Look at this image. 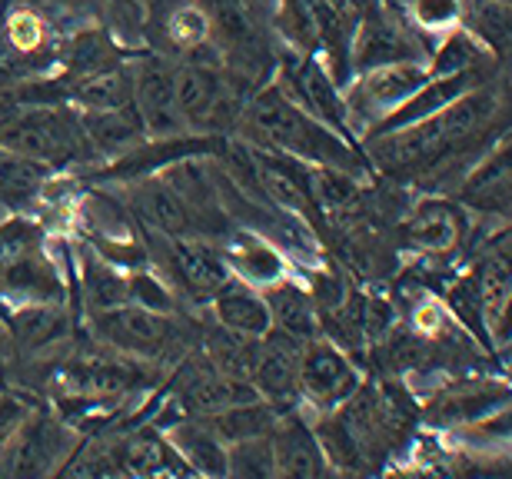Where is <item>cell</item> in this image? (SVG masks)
Segmentation results:
<instances>
[{
	"label": "cell",
	"instance_id": "6da1fadb",
	"mask_svg": "<svg viewBox=\"0 0 512 479\" xmlns=\"http://www.w3.org/2000/svg\"><path fill=\"white\" fill-rule=\"evenodd\" d=\"M499 114V100L489 87H473L453 104L436 110L433 117H423L416 124L399 130L376 134L370 144V157L380 163L386 173L406 177L419 173L426 177L433 167L456 170L459 157L486 154L489 150V124Z\"/></svg>",
	"mask_w": 512,
	"mask_h": 479
},
{
	"label": "cell",
	"instance_id": "7a4b0ae2",
	"mask_svg": "<svg viewBox=\"0 0 512 479\" xmlns=\"http://www.w3.org/2000/svg\"><path fill=\"white\" fill-rule=\"evenodd\" d=\"M240 124H243V134H247L250 144L256 147L280 150L286 157L316 163V167H340L350 173L363 170L360 154L353 150L350 140L330 130L313 114H306L296 100L283 94L280 84L260 90V94L243 107Z\"/></svg>",
	"mask_w": 512,
	"mask_h": 479
},
{
	"label": "cell",
	"instance_id": "3957f363",
	"mask_svg": "<svg viewBox=\"0 0 512 479\" xmlns=\"http://www.w3.org/2000/svg\"><path fill=\"white\" fill-rule=\"evenodd\" d=\"M0 147L44 167H64L94 157L97 150L80 124V114L64 104H10L0 107Z\"/></svg>",
	"mask_w": 512,
	"mask_h": 479
},
{
	"label": "cell",
	"instance_id": "277c9868",
	"mask_svg": "<svg viewBox=\"0 0 512 479\" xmlns=\"http://www.w3.org/2000/svg\"><path fill=\"white\" fill-rule=\"evenodd\" d=\"M173 94H177L183 127L200 130V134L227 130L247 107L237 94V84L213 60H197V64L173 70Z\"/></svg>",
	"mask_w": 512,
	"mask_h": 479
},
{
	"label": "cell",
	"instance_id": "5b68a950",
	"mask_svg": "<svg viewBox=\"0 0 512 479\" xmlns=\"http://www.w3.org/2000/svg\"><path fill=\"white\" fill-rule=\"evenodd\" d=\"M346 87V110H350V127H376L380 120L396 110L409 94H416L419 87L429 80V70L423 60H399V64H383L363 74H353Z\"/></svg>",
	"mask_w": 512,
	"mask_h": 479
},
{
	"label": "cell",
	"instance_id": "8992f818",
	"mask_svg": "<svg viewBox=\"0 0 512 479\" xmlns=\"http://www.w3.org/2000/svg\"><path fill=\"white\" fill-rule=\"evenodd\" d=\"M94 333L107 346L137 353V356H167L170 346H180V326L173 313H160L140 303H120V307L90 313Z\"/></svg>",
	"mask_w": 512,
	"mask_h": 479
},
{
	"label": "cell",
	"instance_id": "52a82bcc",
	"mask_svg": "<svg viewBox=\"0 0 512 479\" xmlns=\"http://www.w3.org/2000/svg\"><path fill=\"white\" fill-rule=\"evenodd\" d=\"M296 380H300V396L316 403L323 413H330L333 406H340L360 386V373L336 343L306 340Z\"/></svg>",
	"mask_w": 512,
	"mask_h": 479
},
{
	"label": "cell",
	"instance_id": "ba28073f",
	"mask_svg": "<svg viewBox=\"0 0 512 479\" xmlns=\"http://www.w3.org/2000/svg\"><path fill=\"white\" fill-rule=\"evenodd\" d=\"M74 450V433L44 416H27L24 426L14 433L7 450L0 453V470L7 476H47L60 470V460Z\"/></svg>",
	"mask_w": 512,
	"mask_h": 479
},
{
	"label": "cell",
	"instance_id": "9c48e42d",
	"mask_svg": "<svg viewBox=\"0 0 512 479\" xmlns=\"http://www.w3.org/2000/svg\"><path fill=\"white\" fill-rule=\"evenodd\" d=\"M283 80L286 84H280V90L286 97L296 100L306 114L323 120L340 137H350V110H346L340 87H336V80L326 70L320 54H303L300 64L283 70Z\"/></svg>",
	"mask_w": 512,
	"mask_h": 479
},
{
	"label": "cell",
	"instance_id": "30bf717a",
	"mask_svg": "<svg viewBox=\"0 0 512 479\" xmlns=\"http://www.w3.org/2000/svg\"><path fill=\"white\" fill-rule=\"evenodd\" d=\"M399 60H423L426 64V54H419L413 27H406V20L393 14H383L380 7L370 10L363 17L360 30H356V37L350 40V70L363 74V70L399 64Z\"/></svg>",
	"mask_w": 512,
	"mask_h": 479
},
{
	"label": "cell",
	"instance_id": "8fae6325",
	"mask_svg": "<svg viewBox=\"0 0 512 479\" xmlns=\"http://www.w3.org/2000/svg\"><path fill=\"white\" fill-rule=\"evenodd\" d=\"M300 353H303V340L276 330V326H270V330L260 336V350H256L250 383L256 386V393H260L266 403L276 406V410L300 400V380H296Z\"/></svg>",
	"mask_w": 512,
	"mask_h": 479
},
{
	"label": "cell",
	"instance_id": "7c38bea8",
	"mask_svg": "<svg viewBox=\"0 0 512 479\" xmlns=\"http://www.w3.org/2000/svg\"><path fill=\"white\" fill-rule=\"evenodd\" d=\"M167 260L170 270L193 297H217V293L233 283L230 263L220 247H213L203 237H167Z\"/></svg>",
	"mask_w": 512,
	"mask_h": 479
},
{
	"label": "cell",
	"instance_id": "4fadbf2b",
	"mask_svg": "<svg viewBox=\"0 0 512 479\" xmlns=\"http://www.w3.org/2000/svg\"><path fill=\"white\" fill-rule=\"evenodd\" d=\"M127 207L140 223H147L160 237H200L187 203L163 177H133V187L127 193Z\"/></svg>",
	"mask_w": 512,
	"mask_h": 479
},
{
	"label": "cell",
	"instance_id": "5bb4252c",
	"mask_svg": "<svg viewBox=\"0 0 512 479\" xmlns=\"http://www.w3.org/2000/svg\"><path fill=\"white\" fill-rule=\"evenodd\" d=\"M459 203L486 217H509V193H512V173H509V147L499 137L493 150H486L483 160H476L466 170V177L456 183Z\"/></svg>",
	"mask_w": 512,
	"mask_h": 479
},
{
	"label": "cell",
	"instance_id": "9a60e30c",
	"mask_svg": "<svg viewBox=\"0 0 512 479\" xmlns=\"http://www.w3.org/2000/svg\"><path fill=\"white\" fill-rule=\"evenodd\" d=\"M133 107H137L143 134L157 140L187 134L177 110V94H173V70L160 64H143L133 74Z\"/></svg>",
	"mask_w": 512,
	"mask_h": 479
},
{
	"label": "cell",
	"instance_id": "2e32d148",
	"mask_svg": "<svg viewBox=\"0 0 512 479\" xmlns=\"http://www.w3.org/2000/svg\"><path fill=\"white\" fill-rule=\"evenodd\" d=\"M60 380L77 400H117L140 386V370L114 356H80L67 363Z\"/></svg>",
	"mask_w": 512,
	"mask_h": 479
},
{
	"label": "cell",
	"instance_id": "e0dca14e",
	"mask_svg": "<svg viewBox=\"0 0 512 479\" xmlns=\"http://www.w3.org/2000/svg\"><path fill=\"white\" fill-rule=\"evenodd\" d=\"M253 400H263V396L256 393V386L250 380H237V376L213 370L207 363V356H203L197 370L183 376V383H180V403H183V410H190L193 416H213L220 410H230V406H237V403H253Z\"/></svg>",
	"mask_w": 512,
	"mask_h": 479
},
{
	"label": "cell",
	"instance_id": "ac0fdd59",
	"mask_svg": "<svg viewBox=\"0 0 512 479\" xmlns=\"http://www.w3.org/2000/svg\"><path fill=\"white\" fill-rule=\"evenodd\" d=\"M110 476H160V473H190V466L180 460V453L173 450L167 440H160L157 433L143 430L133 433L127 440L110 443L107 450Z\"/></svg>",
	"mask_w": 512,
	"mask_h": 479
},
{
	"label": "cell",
	"instance_id": "d6986e66",
	"mask_svg": "<svg viewBox=\"0 0 512 479\" xmlns=\"http://www.w3.org/2000/svg\"><path fill=\"white\" fill-rule=\"evenodd\" d=\"M483 84V74L479 70H469V74H449V77H429L416 94H409L403 104L380 120L373 127V137L376 134H386V130H399L406 124H416L423 117H433L436 110H443L446 104H453L456 97H463L466 90H473Z\"/></svg>",
	"mask_w": 512,
	"mask_h": 479
},
{
	"label": "cell",
	"instance_id": "ffe728a7",
	"mask_svg": "<svg viewBox=\"0 0 512 479\" xmlns=\"http://www.w3.org/2000/svg\"><path fill=\"white\" fill-rule=\"evenodd\" d=\"M273 446V473L276 476H323L330 470L320 450V440L303 420H276L270 430Z\"/></svg>",
	"mask_w": 512,
	"mask_h": 479
},
{
	"label": "cell",
	"instance_id": "44dd1931",
	"mask_svg": "<svg viewBox=\"0 0 512 479\" xmlns=\"http://www.w3.org/2000/svg\"><path fill=\"white\" fill-rule=\"evenodd\" d=\"M509 403V390L506 383H486V386H459V390L436 396L433 403L426 406L429 423L436 426H469L479 423L486 416L503 413Z\"/></svg>",
	"mask_w": 512,
	"mask_h": 479
},
{
	"label": "cell",
	"instance_id": "7402d4cb",
	"mask_svg": "<svg viewBox=\"0 0 512 479\" xmlns=\"http://www.w3.org/2000/svg\"><path fill=\"white\" fill-rule=\"evenodd\" d=\"M463 213L446 200H426L403 220V237L426 253H449L463 243Z\"/></svg>",
	"mask_w": 512,
	"mask_h": 479
},
{
	"label": "cell",
	"instance_id": "603a6c76",
	"mask_svg": "<svg viewBox=\"0 0 512 479\" xmlns=\"http://www.w3.org/2000/svg\"><path fill=\"white\" fill-rule=\"evenodd\" d=\"M266 310H270V320L276 330L296 336V340H316L323 333L320 326V310L310 297V290H303L300 283L293 280H276L266 287Z\"/></svg>",
	"mask_w": 512,
	"mask_h": 479
},
{
	"label": "cell",
	"instance_id": "cb8c5ba5",
	"mask_svg": "<svg viewBox=\"0 0 512 479\" xmlns=\"http://www.w3.org/2000/svg\"><path fill=\"white\" fill-rule=\"evenodd\" d=\"M223 257H227L233 277L250 280V283H256V287H270V283L286 277L283 253L276 250L266 237H256V233H247V230L233 233V237L227 240Z\"/></svg>",
	"mask_w": 512,
	"mask_h": 479
},
{
	"label": "cell",
	"instance_id": "d4e9b609",
	"mask_svg": "<svg viewBox=\"0 0 512 479\" xmlns=\"http://www.w3.org/2000/svg\"><path fill=\"white\" fill-rule=\"evenodd\" d=\"M7 326H10V340L30 353H37L64 340L70 330V317L60 303L37 300V303H20V307L10 313Z\"/></svg>",
	"mask_w": 512,
	"mask_h": 479
},
{
	"label": "cell",
	"instance_id": "484cf974",
	"mask_svg": "<svg viewBox=\"0 0 512 479\" xmlns=\"http://www.w3.org/2000/svg\"><path fill=\"white\" fill-rule=\"evenodd\" d=\"M80 124H84L90 147L100 150V154H127L143 140V124L133 104L110 110H84Z\"/></svg>",
	"mask_w": 512,
	"mask_h": 479
},
{
	"label": "cell",
	"instance_id": "4316f807",
	"mask_svg": "<svg viewBox=\"0 0 512 479\" xmlns=\"http://www.w3.org/2000/svg\"><path fill=\"white\" fill-rule=\"evenodd\" d=\"M167 443L180 453V460L197 473L227 476V443L213 433V426L203 420L180 423L167 433Z\"/></svg>",
	"mask_w": 512,
	"mask_h": 479
},
{
	"label": "cell",
	"instance_id": "83f0119b",
	"mask_svg": "<svg viewBox=\"0 0 512 479\" xmlns=\"http://www.w3.org/2000/svg\"><path fill=\"white\" fill-rule=\"evenodd\" d=\"M213 317H217L220 326H227V330L256 336V340L273 326L266 300L260 293H253L250 287H240L237 280L227 283V287L213 297Z\"/></svg>",
	"mask_w": 512,
	"mask_h": 479
},
{
	"label": "cell",
	"instance_id": "f1b7e54d",
	"mask_svg": "<svg viewBox=\"0 0 512 479\" xmlns=\"http://www.w3.org/2000/svg\"><path fill=\"white\" fill-rule=\"evenodd\" d=\"M489 60H493V54H489L469 30L453 27L443 34L436 50L426 54V70H429V77L469 74V70H479V74H483V67H489Z\"/></svg>",
	"mask_w": 512,
	"mask_h": 479
},
{
	"label": "cell",
	"instance_id": "f546056e",
	"mask_svg": "<svg viewBox=\"0 0 512 479\" xmlns=\"http://www.w3.org/2000/svg\"><path fill=\"white\" fill-rule=\"evenodd\" d=\"M256 350H260V340H256V336L227 330V326H220V323L213 326L207 333V340H203V356H207V363L213 370L237 376V380H250Z\"/></svg>",
	"mask_w": 512,
	"mask_h": 479
},
{
	"label": "cell",
	"instance_id": "4dcf8cb0",
	"mask_svg": "<svg viewBox=\"0 0 512 479\" xmlns=\"http://www.w3.org/2000/svg\"><path fill=\"white\" fill-rule=\"evenodd\" d=\"M459 27L469 30L493 57H503L509 47V30H512L509 4L506 0H463Z\"/></svg>",
	"mask_w": 512,
	"mask_h": 479
},
{
	"label": "cell",
	"instance_id": "1f68e13d",
	"mask_svg": "<svg viewBox=\"0 0 512 479\" xmlns=\"http://www.w3.org/2000/svg\"><path fill=\"white\" fill-rule=\"evenodd\" d=\"M213 433L220 436L223 443H240V440H250V436H263L273 430V423L280 420V410L266 400H253V403H237L230 410H220L213 416H203Z\"/></svg>",
	"mask_w": 512,
	"mask_h": 479
},
{
	"label": "cell",
	"instance_id": "d6a6232c",
	"mask_svg": "<svg viewBox=\"0 0 512 479\" xmlns=\"http://www.w3.org/2000/svg\"><path fill=\"white\" fill-rule=\"evenodd\" d=\"M479 303H483V323L486 333H493L496 340H506V313H509V263L506 257H486V263L476 273Z\"/></svg>",
	"mask_w": 512,
	"mask_h": 479
},
{
	"label": "cell",
	"instance_id": "836d02e7",
	"mask_svg": "<svg viewBox=\"0 0 512 479\" xmlns=\"http://www.w3.org/2000/svg\"><path fill=\"white\" fill-rule=\"evenodd\" d=\"M84 297H87L90 313L130 303L127 277L114 267V263H107L104 257H94V253H90L84 260Z\"/></svg>",
	"mask_w": 512,
	"mask_h": 479
},
{
	"label": "cell",
	"instance_id": "e575fe53",
	"mask_svg": "<svg viewBox=\"0 0 512 479\" xmlns=\"http://www.w3.org/2000/svg\"><path fill=\"white\" fill-rule=\"evenodd\" d=\"M50 177V167L37 160L17 157L0 147V203H20L44 190V180Z\"/></svg>",
	"mask_w": 512,
	"mask_h": 479
},
{
	"label": "cell",
	"instance_id": "d590c367",
	"mask_svg": "<svg viewBox=\"0 0 512 479\" xmlns=\"http://www.w3.org/2000/svg\"><path fill=\"white\" fill-rule=\"evenodd\" d=\"M227 476H276L270 433L227 446Z\"/></svg>",
	"mask_w": 512,
	"mask_h": 479
},
{
	"label": "cell",
	"instance_id": "8d00e7d4",
	"mask_svg": "<svg viewBox=\"0 0 512 479\" xmlns=\"http://www.w3.org/2000/svg\"><path fill=\"white\" fill-rule=\"evenodd\" d=\"M409 24L413 30H426V34H446V30L459 27L463 17V0H409L406 4Z\"/></svg>",
	"mask_w": 512,
	"mask_h": 479
},
{
	"label": "cell",
	"instance_id": "74e56055",
	"mask_svg": "<svg viewBox=\"0 0 512 479\" xmlns=\"http://www.w3.org/2000/svg\"><path fill=\"white\" fill-rule=\"evenodd\" d=\"M4 40L7 47L14 50L20 57H34L47 40V24L40 20L34 10L20 7L14 14L7 17V27H4Z\"/></svg>",
	"mask_w": 512,
	"mask_h": 479
},
{
	"label": "cell",
	"instance_id": "f35d334b",
	"mask_svg": "<svg viewBox=\"0 0 512 479\" xmlns=\"http://www.w3.org/2000/svg\"><path fill=\"white\" fill-rule=\"evenodd\" d=\"M40 247V227L30 220H7L0 223V273L24 257V253Z\"/></svg>",
	"mask_w": 512,
	"mask_h": 479
},
{
	"label": "cell",
	"instance_id": "ab89813d",
	"mask_svg": "<svg viewBox=\"0 0 512 479\" xmlns=\"http://www.w3.org/2000/svg\"><path fill=\"white\" fill-rule=\"evenodd\" d=\"M167 30L177 47H200L210 37V17L200 4H183L170 14Z\"/></svg>",
	"mask_w": 512,
	"mask_h": 479
},
{
	"label": "cell",
	"instance_id": "60d3db41",
	"mask_svg": "<svg viewBox=\"0 0 512 479\" xmlns=\"http://www.w3.org/2000/svg\"><path fill=\"white\" fill-rule=\"evenodd\" d=\"M127 290H130V303H140V307L160 310V313H173V297L163 283L147 270H130L127 277Z\"/></svg>",
	"mask_w": 512,
	"mask_h": 479
},
{
	"label": "cell",
	"instance_id": "b9f144b4",
	"mask_svg": "<svg viewBox=\"0 0 512 479\" xmlns=\"http://www.w3.org/2000/svg\"><path fill=\"white\" fill-rule=\"evenodd\" d=\"M449 303H453V313L463 326H469L473 333L479 336H489L486 333V323H483V303H479V287H476V277H466L459 280L453 290H449Z\"/></svg>",
	"mask_w": 512,
	"mask_h": 479
},
{
	"label": "cell",
	"instance_id": "7bdbcfd3",
	"mask_svg": "<svg viewBox=\"0 0 512 479\" xmlns=\"http://www.w3.org/2000/svg\"><path fill=\"white\" fill-rule=\"evenodd\" d=\"M30 416V406L20 403L17 396H0V453L7 450V443L14 440V433L24 426Z\"/></svg>",
	"mask_w": 512,
	"mask_h": 479
},
{
	"label": "cell",
	"instance_id": "ee69618b",
	"mask_svg": "<svg viewBox=\"0 0 512 479\" xmlns=\"http://www.w3.org/2000/svg\"><path fill=\"white\" fill-rule=\"evenodd\" d=\"M413 326H416L419 333L436 336V333L446 326V313H443V307H436L433 300H426L423 307H416V313H413Z\"/></svg>",
	"mask_w": 512,
	"mask_h": 479
},
{
	"label": "cell",
	"instance_id": "f6af8a7d",
	"mask_svg": "<svg viewBox=\"0 0 512 479\" xmlns=\"http://www.w3.org/2000/svg\"><path fill=\"white\" fill-rule=\"evenodd\" d=\"M243 4L250 7V14H253L256 20L273 17V10H276V0H243Z\"/></svg>",
	"mask_w": 512,
	"mask_h": 479
}]
</instances>
